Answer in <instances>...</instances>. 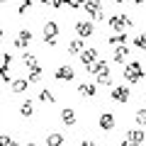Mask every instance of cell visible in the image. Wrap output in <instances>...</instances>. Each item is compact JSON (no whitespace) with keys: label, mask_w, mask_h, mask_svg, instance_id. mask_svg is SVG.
Instances as JSON below:
<instances>
[{"label":"cell","mask_w":146,"mask_h":146,"mask_svg":"<svg viewBox=\"0 0 146 146\" xmlns=\"http://www.w3.org/2000/svg\"><path fill=\"white\" fill-rule=\"evenodd\" d=\"M124 78H127V83H139V80L144 78V68H141V61H136V58L127 61Z\"/></svg>","instance_id":"6da1fadb"},{"label":"cell","mask_w":146,"mask_h":146,"mask_svg":"<svg viewBox=\"0 0 146 146\" xmlns=\"http://www.w3.org/2000/svg\"><path fill=\"white\" fill-rule=\"evenodd\" d=\"M56 36H58V25L54 20H49L44 25V44L46 46H56Z\"/></svg>","instance_id":"7a4b0ae2"},{"label":"cell","mask_w":146,"mask_h":146,"mask_svg":"<svg viewBox=\"0 0 146 146\" xmlns=\"http://www.w3.org/2000/svg\"><path fill=\"white\" fill-rule=\"evenodd\" d=\"M107 25H110V29L122 32V29H127V27H131V20L127 15H115V17H110V20H107Z\"/></svg>","instance_id":"3957f363"},{"label":"cell","mask_w":146,"mask_h":146,"mask_svg":"<svg viewBox=\"0 0 146 146\" xmlns=\"http://www.w3.org/2000/svg\"><path fill=\"white\" fill-rule=\"evenodd\" d=\"M129 98L131 95H129V88H127V85H115V88H112V100H115V102L124 105Z\"/></svg>","instance_id":"277c9868"},{"label":"cell","mask_w":146,"mask_h":146,"mask_svg":"<svg viewBox=\"0 0 146 146\" xmlns=\"http://www.w3.org/2000/svg\"><path fill=\"white\" fill-rule=\"evenodd\" d=\"M76 32H78V36H83V39H88V36H90V34L95 32V27H93V22L78 20V22H76Z\"/></svg>","instance_id":"5b68a950"},{"label":"cell","mask_w":146,"mask_h":146,"mask_svg":"<svg viewBox=\"0 0 146 146\" xmlns=\"http://www.w3.org/2000/svg\"><path fill=\"white\" fill-rule=\"evenodd\" d=\"M124 144H146V134L141 129H131V131H127Z\"/></svg>","instance_id":"8992f818"},{"label":"cell","mask_w":146,"mask_h":146,"mask_svg":"<svg viewBox=\"0 0 146 146\" xmlns=\"http://www.w3.org/2000/svg\"><path fill=\"white\" fill-rule=\"evenodd\" d=\"M100 129L102 131H112L115 129V115H112V112H105V115H100Z\"/></svg>","instance_id":"52a82bcc"},{"label":"cell","mask_w":146,"mask_h":146,"mask_svg":"<svg viewBox=\"0 0 146 146\" xmlns=\"http://www.w3.org/2000/svg\"><path fill=\"white\" fill-rule=\"evenodd\" d=\"M98 61V49H83L80 51V63H83L85 68L90 66V63H95Z\"/></svg>","instance_id":"ba28073f"},{"label":"cell","mask_w":146,"mask_h":146,"mask_svg":"<svg viewBox=\"0 0 146 146\" xmlns=\"http://www.w3.org/2000/svg\"><path fill=\"white\" fill-rule=\"evenodd\" d=\"M112 58H115L117 63H124L127 58H129V46H127V44H117V46H115V54H112Z\"/></svg>","instance_id":"9c48e42d"},{"label":"cell","mask_w":146,"mask_h":146,"mask_svg":"<svg viewBox=\"0 0 146 146\" xmlns=\"http://www.w3.org/2000/svg\"><path fill=\"white\" fill-rule=\"evenodd\" d=\"M29 42H32V32L22 29L20 34H17V39H15V46L17 49H27V46H29Z\"/></svg>","instance_id":"30bf717a"},{"label":"cell","mask_w":146,"mask_h":146,"mask_svg":"<svg viewBox=\"0 0 146 146\" xmlns=\"http://www.w3.org/2000/svg\"><path fill=\"white\" fill-rule=\"evenodd\" d=\"M73 68L71 66H58L56 68V80H73Z\"/></svg>","instance_id":"8fae6325"},{"label":"cell","mask_w":146,"mask_h":146,"mask_svg":"<svg viewBox=\"0 0 146 146\" xmlns=\"http://www.w3.org/2000/svg\"><path fill=\"white\" fill-rule=\"evenodd\" d=\"M95 93H98V88H95L93 83H83V85H78V95H80V98H95Z\"/></svg>","instance_id":"7c38bea8"},{"label":"cell","mask_w":146,"mask_h":146,"mask_svg":"<svg viewBox=\"0 0 146 146\" xmlns=\"http://www.w3.org/2000/svg\"><path fill=\"white\" fill-rule=\"evenodd\" d=\"M85 49V44H83V36L80 39H73L71 44H68V54H73V56H80V51Z\"/></svg>","instance_id":"4fadbf2b"},{"label":"cell","mask_w":146,"mask_h":146,"mask_svg":"<svg viewBox=\"0 0 146 146\" xmlns=\"http://www.w3.org/2000/svg\"><path fill=\"white\" fill-rule=\"evenodd\" d=\"M27 85H29V80H27V78H17V80H12V83H10V90H12V93H25Z\"/></svg>","instance_id":"5bb4252c"},{"label":"cell","mask_w":146,"mask_h":146,"mask_svg":"<svg viewBox=\"0 0 146 146\" xmlns=\"http://www.w3.org/2000/svg\"><path fill=\"white\" fill-rule=\"evenodd\" d=\"M83 10L88 12V20H102V17H105L102 7H88V5H83Z\"/></svg>","instance_id":"9a60e30c"},{"label":"cell","mask_w":146,"mask_h":146,"mask_svg":"<svg viewBox=\"0 0 146 146\" xmlns=\"http://www.w3.org/2000/svg\"><path fill=\"white\" fill-rule=\"evenodd\" d=\"M100 71H107V61H105V58H98L95 63H90V66H88V73H95V76H98Z\"/></svg>","instance_id":"2e32d148"},{"label":"cell","mask_w":146,"mask_h":146,"mask_svg":"<svg viewBox=\"0 0 146 146\" xmlns=\"http://www.w3.org/2000/svg\"><path fill=\"white\" fill-rule=\"evenodd\" d=\"M61 122H63V124H68V127H73V124H76V112L66 107V110L61 112Z\"/></svg>","instance_id":"e0dca14e"},{"label":"cell","mask_w":146,"mask_h":146,"mask_svg":"<svg viewBox=\"0 0 146 146\" xmlns=\"http://www.w3.org/2000/svg\"><path fill=\"white\" fill-rule=\"evenodd\" d=\"M110 46H117V44H127V34H122V32H117V34H112L107 39Z\"/></svg>","instance_id":"ac0fdd59"},{"label":"cell","mask_w":146,"mask_h":146,"mask_svg":"<svg viewBox=\"0 0 146 146\" xmlns=\"http://www.w3.org/2000/svg\"><path fill=\"white\" fill-rule=\"evenodd\" d=\"M20 115L22 117H32V115H34V105H32L29 100H25V102L20 105Z\"/></svg>","instance_id":"d6986e66"},{"label":"cell","mask_w":146,"mask_h":146,"mask_svg":"<svg viewBox=\"0 0 146 146\" xmlns=\"http://www.w3.org/2000/svg\"><path fill=\"white\" fill-rule=\"evenodd\" d=\"M95 78H98V85H112V78H110V68H107V71H100Z\"/></svg>","instance_id":"ffe728a7"},{"label":"cell","mask_w":146,"mask_h":146,"mask_svg":"<svg viewBox=\"0 0 146 146\" xmlns=\"http://www.w3.org/2000/svg\"><path fill=\"white\" fill-rule=\"evenodd\" d=\"M46 144H51V146H61V144H66V139H63L61 134H49V136H46Z\"/></svg>","instance_id":"44dd1931"},{"label":"cell","mask_w":146,"mask_h":146,"mask_svg":"<svg viewBox=\"0 0 146 146\" xmlns=\"http://www.w3.org/2000/svg\"><path fill=\"white\" fill-rule=\"evenodd\" d=\"M22 58H25V66L29 68V71H32V68H42V66H39V61H36V58L32 56V54H25Z\"/></svg>","instance_id":"7402d4cb"},{"label":"cell","mask_w":146,"mask_h":146,"mask_svg":"<svg viewBox=\"0 0 146 146\" xmlns=\"http://www.w3.org/2000/svg\"><path fill=\"white\" fill-rule=\"evenodd\" d=\"M39 100H42V102H46V105H51L56 98H54V93H51V90H42V93H39Z\"/></svg>","instance_id":"603a6c76"},{"label":"cell","mask_w":146,"mask_h":146,"mask_svg":"<svg viewBox=\"0 0 146 146\" xmlns=\"http://www.w3.org/2000/svg\"><path fill=\"white\" fill-rule=\"evenodd\" d=\"M27 80H29V83H39V80H42V68H32Z\"/></svg>","instance_id":"cb8c5ba5"},{"label":"cell","mask_w":146,"mask_h":146,"mask_svg":"<svg viewBox=\"0 0 146 146\" xmlns=\"http://www.w3.org/2000/svg\"><path fill=\"white\" fill-rule=\"evenodd\" d=\"M134 46H139V49H146V32H141V34L134 39Z\"/></svg>","instance_id":"d4e9b609"},{"label":"cell","mask_w":146,"mask_h":146,"mask_svg":"<svg viewBox=\"0 0 146 146\" xmlns=\"http://www.w3.org/2000/svg\"><path fill=\"white\" fill-rule=\"evenodd\" d=\"M0 78L5 80V83H10V66H5V63L0 66Z\"/></svg>","instance_id":"484cf974"},{"label":"cell","mask_w":146,"mask_h":146,"mask_svg":"<svg viewBox=\"0 0 146 146\" xmlns=\"http://www.w3.org/2000/svg\"><path fill=\"white\" fill-rule=\"evenodd\" d=\"M29 7H32V0H22V3H20V7H17V12H20V15H25V12L29 10Z\"/></svg>","instance_id":"4316f807"},{"label":"cell","mask_w":146,"mask_h":146,"mask_svg":"<svg viewBox=\"0 0 146 146\" xmlns=\"http://www.w3.org/2000/svg\"><path fill=\"white\" fill-rule=\"evenodd\" d=\"M12 144H15L12 136H3V134H0V146H12Z\"/></svg>","instance_id":"83f0119b"},{"label":"cell","mask_w":146,"mask_h":146,"mask_svg":"<svg viewBox=\"0 0 146 146\" xmlns=\"http://www.w3.org/2000/svg\"><path fill=\"white\" fill-rule=\"evenodd\" d=\"M136 122H139V124H146V110H139V112H136Z\"/></svg>","instance_id":"f1b7e54d"},{"label":"cell","mask_w":146,"mask_h":146,"mask_svg":"<svg viewBox=\"0 0 146 146\" xmlns=\"http://www.w3.org/2000/svg\"><path fill=\"white\" fill-rule=\"evenodd\" d=\"M88 7H102V0H85Z\"/></svg>","instance_id":"f546056e"},{"label":"cell","mask_w":146,"mask_h":146,"mask_svg":"<svg viewBox=\"0 0 146 146\" xmlns=\"http://www.w3.org/2000/svg\"><path fill=\"white\" fill-rule=\"evenodd\" d=\"M3 63H5V66H10V63H12V56H10V54H3Z\"/></svg>","instance_id":"4dcf8cb0"},{"label":"cell","mask_w":146,"mask_h":146,"mask_svg":"<svg viewBox=\"0 0 146 146\" xmlns=\"http://www.w3.org/2000/svg\"><path fill=\"white\" fill-rule=\"evenodd\" d=\"M42 3H44V5H51V0H42Z\"/></svg>","instance_id":"1f68e13d"},{"label":"cell","mask_w":146,"mask_h":146,"mask_svg":"<svg viewBox=\"0 0 146 146\" xmlns=\"http://www.w3.org/2000/svg\"><path fill=\"white\" fill-rule=\"evenodd\" d=\"M134 3H136V5H141V3H146V0H134Z\"/></svg>","instance_id":"d6a6232c"},{"label":"cell","mask_w":146,"mask_h":146,"mask_svg":"<svg viewBox=\"0 0 146 146\" xmlns=\"http://www.w3.org/2000/svg\"><path fill=\"white\" fill-rule=\"evenodd\" d=\"M76 3H78V5H85V0H76Z\"/></svg>","instance_id":"836d02e7"},{"label":"cell","mask_w":146,"mask_h":146,"mask_svg":"<svg viewBox=\"0 0 146 146\" xmlns=\"http://www.w3.org/2000/svg\"><path fill=\"white\" fill-rule=\"evenodd\" d=\"M0 44H3V29H0Z\"/></svg>","instance_id":"e575fe53"},{"label":"cell","mask_w":146,"mask_h":146,"mask_svg":"<svg viewBox=\"0 0 146 146\" xmlns=\"http://www.w3.org/2000/svg\"><path fill=\"white\" fill-rule=\"evenodd\" d=\"M112 3H124V0H112Z\"/></svg>","instance_id":"d590c367"},{"label":"cell","mask_w":146,"mask_h":146,"mask_svg":"<svg viewBox=\"0 0 146 146\" xmlns=\"http://www.w3.org/2000/svg\"><path fill=\"white\" fill-rule=\"evenodd\" d=\"M0 5H3V0H0Z\"/></svg>","instance_id":"8d00e7d4"}]
</instances>
